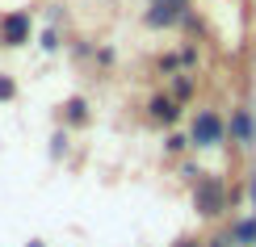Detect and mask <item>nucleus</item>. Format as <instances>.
Wrapping results in <instances>:
<instances>
[{
	"instance_id": "nucleus-1",
	"label": "nucleus",
	"mask_w": 256,
	"mask_h": 247,
	"mask_svg": "<svg viewBox=\"0 0 256 247\" xmlns=\"http://www.w3.org/2000/svg\"><path fill=\"white\" fill-rule=\"evenodd\" d=\"M194 210H198V218H222V214L231 210V189H227V180L214 176V172H202V176L194 180Z\"/></svg>"
},
{
	"instance_id": "nucleus-2",
	"label": "nucleus",
	"mask_w": 256,
	"mask_h": 247,
	"mask_svg": "<svg viewBox=\"0 0 256 247\" xmlns=\"http://www.w3.org/2000/svg\"><path fill=\"white\" fill-rule=\"evenodd\" d=\"M189 143L198 151H214V147L227 143V117L218 109H198L194 122H189Z\"/></svg>"
},
{
	"instance_id": "nucleus-3",
	"label": "nucleus",
	"mask_w": 256,
	"mask_h": 247,
	"mask_svg": "<svg viewBox=\"0 0 256 247\" xmlns=\"http://www.w3.org/2000/svg\"><path fill=\"white\" fill-rule=\"evenodd\" d=\"M227 143L236 151H256V109L252 105H236L227 117Z\"/></svg>"
},
{
	"instance_id": "nucleus-4",
	"label": "nucleus",
	"mask_w": 256,
	"mask_h": 247,
	"mask_svg": "<svg viewBox=\"0 0 256 247\" xmlns=\"http://www.w3.org/2000/svg\"><path fill=\"white\" fill-rule=\"evenodd\" d=\"M185 13H189V0H147L143 21L152 29H172V25L185 21Z\"/></svg>"
},
{
	"instance_id": "nucleus-5",
	"label": "nucleus",
	"mask_w": 256,
	"mask_h": 247,
	"mask_svg": "<svg viewBox=\"0 0 256 247\" xmlns=\"http://www.w3.org/2000/svg\"><path fill=\"white\" fill-rule=\"evenodd\" d=\"M147 122L152 126H164V130H172L180 122V101L172 92H156L152 101H147Z\"/></svg>"
},
{
	"instance_id": "nucleus-6",
	"label": "nucleus",
	"mask_w": 256,
	"mask_h": 247,
	"mask_svg": "<svg viewBox=\"0 0 256 247\" xmlns=\"http://www.w3.org/2000/svg\"><path fill=\"white\" fill-rule=\"evenodd\" d=\"M0 42L4 46H26L30 42V13H4L0 17Z\"/></svg>"
},
{
	"instance_id": "nucleus-7",
	"label": "nucleus",
	"mask_w": 256,
	"mask_h": 247,
	"mask_svg": "<svg viewBox=\"0 0 256 247\" xmlns=\"http://www.w3.org/2000/svg\"><path fill=\"white\" fill-rule=\"evenodd\" d=\"M227 235H231V243H236V247H256V214L236 218V222L227 227Z\"/></svg>"
},
{
	"instance_id": "nucleus-8",
	"label": "nucleus",
	"mask_w": 256,
	"mask_h": 247,
	"mask_svg": "<svg viewBox=\"0 0 256 247\" xmlns=\"http://www.w3.org/2000/svg\"><path fill=\"white\" fill-rule=\"evenodd\" d=\"M88 101H84V96H72L68 105H63V122L68 126H88Z\"/></svg>"
},
{
	"instance_id": "nucleus-9",
	"label": "nucleus",
	"mask_w": 256,
	"mask_h": 247,
	"mask_svg": "<svg viewBox=\"0 0 256 247\" xmlns=\"http://www.w3.org/2000/svg\"><path fill=\"white\" fill-rule=\"evenodd\" d=\"M168 92H172L176 101L185 105V101H194V92H198V80L189 76V71H172V88H168Z\"/></svg>"
},
{
	"instance_id": "nucleus-10",
	"label": "nucleus",
	"mask_w": 256,
	"mask_h": 247,
	"mask_svg": "<svg viewBox=\"0 0 256 247\" xmlns=\"http://www.w3.org/2000/svg\"><path fill=\"white\" fill-rule=\"evenodd\" d=\"M189 147H194V143H189V134H176V130H172V134L164 138V151H168V155H185Z\"/></svg>"
},
{
	"instance_id": "nucleus-11",
	"label": "nucleus",
	"mask_w": 256,
	"mask_h": 247,
	"mask_svg": "<svg viewBox=\"0 0 256 247\" xmlns=\"http://www.w3.org/2000/svg\"><path fill=\"white\" fill-rule=\"evenodd\" d=\"M13 96H17V80L8 76V71H0V105L13 101Z\"/></svg>"
},
{
	"instance_id": "nucleus-12",
	"label": "nucleus",
	"mask_w": 256,
	"mask_h": 247,
	"mask_svg": "<svg viewBox=\"0 0 256 247\" xmlns=\"http://www.w3.org/2000/svg\"><path fill=\"white\" fill-rule=\"evenodd\" d=\"M63 151H68V134H55V138H50V155H55V159H63Z\"/></svg>"
},
{
	"instance_id": "nucleus-13",
	"label": "nucleus",
	"mask_w": 256,
	"mask_h": 247,
	"mask_svg": "<svg viewBox=\"0 0 256 247\" xmlns=\"http://www.w3.org/2000/svg\"><path fill=\"white\" fill-rule=\"evenodd\" d=\"M176 55H180V67H194L198 63V46H185V50H176Z\"/></svg>"
},
{
	"instance_id": "nucleus-14",
	"label": "nucleus",
	"mask_w": 256,
	"mask_h": 247,
	"mask_svg": "<svg viewBox=\"0 0 256 247\" xmlns=\"http://www.w3.org/2000/svg\"><path fill=\"white\" fill-rule=\"evenodd\" d=\"M172 247H206V239H198V235H180Z\"/></svg>"
},
{
	"instance_id": "nucleus-15",
	"label": "nucleus",
	"mask_w": 256,
	"mask_h": 247,
	"mask_svg": "<svg viewBox=\"0 0 256 247\" xmlns=\"http://www.w3.org/2000/svg\"><path fill=\"white\" fill-rule=\"evenodd\" d=\"M42 50H59V34H55V29H46V34H42Z\"/></svg>"
},
{
	"instance_id": "nucleus-16",
	"label": "nucleus",
	"mask_w": 256,
	"mask_h": 247,
	"mask_svg": "<svg viewBox=\"0 0 256 247\" xmlns=\"http://www.w3.org/2000/svg\"><path fill=\"white\" fill-rule=\"evenodd\" d=\"M206 247H236V243H231V235H214V239H206Z\"/></svg>"
},
{
	"instance_id": "nucleus-17",
	"label": "nucleus",
	"mask_w": 256,
	"mask_h": 247,
	"mask_svg": "<svg viewBox=\"0 0 256 247\" xmlns=\"http://www.w3.org/2000/svg\"><path fill=\"white\" fill-rule=\"evenodd\" d=\"M97 63H105V67H110V63H114V50H110V46H101V50H97Z\"/></svg>"
},
{
	"instance_id": "nucleus-18",
	"label": "nucleus",
	"mask_w": 256,
	"mask_h": 247,
	"mask_svg": "<svg viewBox=\"0 0 256 247\" xmlns=\"http://www.w3.org/2000/svg\"><path fill=\"white\" fill-rule=\"evenodd\" d=\"M248 193H252V214H256V172L248 176Z\"/></svg>"
},
{
	"instance_id": "nucleus-19",
	"label": "nucleus",
	"mask_w": 256,
	"mask_h": 247,
	"mask_svg": "<svg viewBox=\"0 0 256 247\" xmlns=\"http://www.w3.org/2000/svg\"><path fill=\"white\" fill-rule=\"evenodd\" d=\"M26 247H46V243H42V239H30V243H26Z\"/></svg>"
}]
</instances>
